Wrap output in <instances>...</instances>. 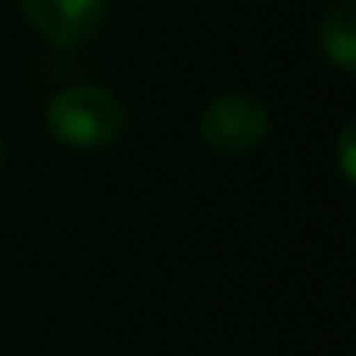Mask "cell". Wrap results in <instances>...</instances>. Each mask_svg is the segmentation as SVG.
I'll use <instances>...</instances> for the list:
<instances>
[{"label":"cell","mask_w":356,"mask_h":356,"mask_svg":"<svg viewBox=\"0 0 356 356\" xmlns=\"http://www.w3.org/2000/svg\"><path fill=\"white\" fill-rule=\"evenodd\" d=\"M46 129L60 147L102 150L122 136L126 108L112 91L98 84H74L46 102Z\"/></svg>","instance_id":"6da1fadb"},{"label":"cell","mask_w":356,"mask_h":356,"mask_svg":"<svg viewBox=\"0 0 356 356\" xmlns=\"http://www.w3.org/2000/svg\"><path fill=\"white\" fill-rule=\"evenodd\" d=\"M321 53L342 74L356 70V0H335L318 29Z\"/></svg>","instance_id":"277c9868"},{"label":"cell","mask_w":356,"mask_h":356,"mask_svg":"<svg viewBox=\"0 0 356 356\" xmlns=\"http://www.w3.org/2000/svg\"><path fill=\"white\" fill-rule=\"evenodd\" d=\"M108 4L112 0H18L32 29L60 49L91 42L105 29Z\"/></svg>","instance_id":"3957f363"},{"label":"cell","mask_w":356,"mask_h":356,"mask_svg":"<svg viewBox=\"0 0 356 356\" xmlns=\"http://www.w3.org/2000/svg\"><path fill=\"white\" fill-rule=\"evenodd\" d=\"M200 133L210 150L224 157H241L255 150L269 133V112L245 95H220L203 108Z\"/></svg>","instance_id":"7a4b0ae2"},{"label":"cell","mask_w":356,"mask_h":356,"mask_svg":"<svg viewBox=\"0 0 356 356\" xmlns=\"http://www.w3.org/2000/svg\"><path fill=\"white\" fill-rule=\"evenodd\" d=\"M353 143H356V122H346L339 133V168L346 182H356V161H353Z\"/></svg>","instance_id":"5b68a950"},{"label":"cell","mask_w":356,"mask_h":356,"mask_svg":"<svg viewBox=\"0 0 356 356\" xmlns=\"http://www.w3.org/2000/svg\"><path fill=\"white\" fill-rule=\"evenodd\" d=\"M0 164H4V140H0Z\"/></svg>","instance_id":"8992f818"}]
</instances>
